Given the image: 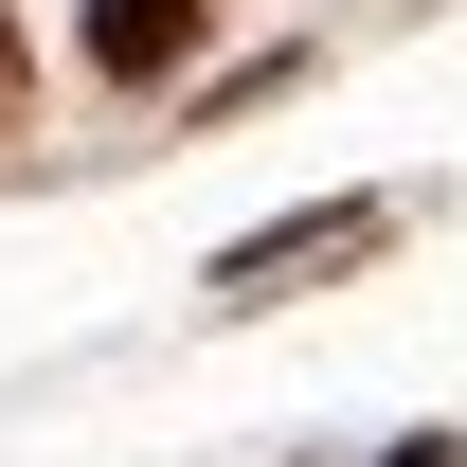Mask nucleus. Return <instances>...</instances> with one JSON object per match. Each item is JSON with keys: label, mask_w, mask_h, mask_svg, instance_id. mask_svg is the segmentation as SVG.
<instances>
[{"label": "nucleus", "mask_w": 467, "mask_h": 467, "mask_svg": "<svg viewBox=\"0 0 467 467\" xmlns=\"http://www.w3.org/2000/svg\"><path fill=\"white\" fill-rule=\"evenodd\" d=\"M90 55L144 90V72H180V55H198V0H90Z\"/></svg>", "instance_id": "obj_1"}]
</instances>
